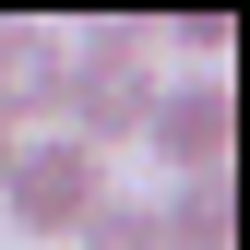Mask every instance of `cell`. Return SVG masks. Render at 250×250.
I'll return each instance as SVG.
<instances>
[{
  "instance_id": "1",
  "label": "cell",
  "mask_w": 250,
  "mask_h": 250,
  "mask_svg": "<svg viewBox=\"0 0 250 250\" xmlns=\"http://www.w3.org/2000/svg\"><path fill=\"white\" fill-rule=\"evenodd\" d=\"M143 107H155V24L96 12L72 36V72H60V131L83 155H119V143H143Z\"/></svg>"
},
{
  "instance_id": "2",
  "label": "cell",
  "mask_w": 250,
  "mask_h": 250,
  "mask_svg": "<svg viewBox=\"0 0 250 250\" xmlns=\"http://www.w3.org/2000/svg\"><path fill=\"white\" fill-rule=\"evenodd\" d=\"M119 191V167L107 155H83L72 131H24L12 143V179H0V214H12L24 238H48V250H72V227Z\"/></svg>"
},
{
  "instance_id": "3",
  "label": "cell",
  "mask_w": 250,
  "mask_h": 250,
  "mask_svg": "<svg viewBox=\"0 0 250 250\" xmlns=\"http://www.w3.org/2000/svg\"><path fill=\"white\" fill-rule=\"evenodd\" d=\"M227 131H238V107H227V72L155 83V107H143V155H155L167 179H227Z\"/></svg>"
},
{
  "instance_id": "4",
  "label": "cell",
  "mask_w": 250,
  "mask_h": 250,
  "mask_svg": "<svg viewBox=\"0 0 250 250\" xmlns=\"http://www.w3.org/2000/svg\"><path fill=\"white\" fill-rule=\"evenodd\" d=\"M60 72H72V48H60V24L36 12H0V131H60Z\"/></svg>"
},
{
  "instance_id": "5",
  "label": "cell",
  "mask_w": 250,
  "mask_h": 250,
  "mask_svg": "<svg viewBox=\"0 0 250 250\" xmlns=\"http://www.w3.org/2000/svg\"><path fill=\"white\" fill-rule=\"evenodd\" d=\"M155 238H167V250H238L227 179H179V191H155Z\"/></svg>"
},
{
  "instance_id": "6",
  "label": "cell",
  "mask_w": 250,
  "mask_h": 250,
  "mask_svg": "<svg viewBox=\"0 0 250 250\" xmlns=\"http://www.w3.org/2000/svg\"><path fill=\"white\" fill-rule=\"evenodd\" d=\"M72 250H167V238H155V203H143V191H107V203L72 227Z\"/></svg>"
},
{
  "instance_id": "7",
  "label": "cell",
  "mask_w": 250,
  "mask_h": 250,
  "mask_svg": "<svg viewBox=\"0 0 250 250\" xmlns=\"http://www.w3.org/2000/svg\"><path fill=\"white\" fill-rule=\"evenodd\" d=\"M0 179H12V131H0Z\"/></svg>"
}]
</instances>
